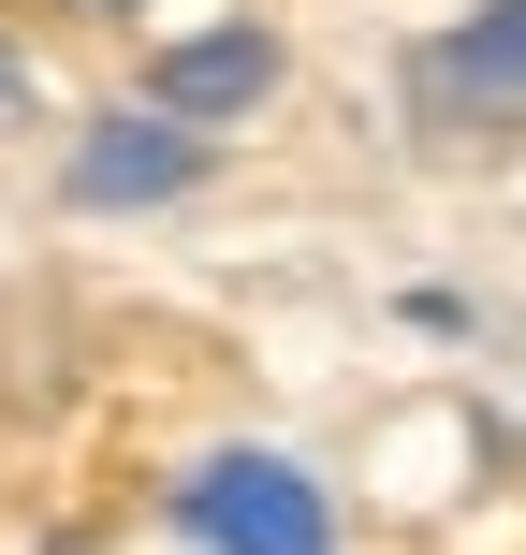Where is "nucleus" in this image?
Listing matches in <instances>:
<instances>
[{
  "label": "nucleus",
  "mask_w": 526,
  "mask_h": 555,
  "mask_svg": "<svg viewBox=\"0 0 526 555\" xmlns=\"http://www.w3.org/2000/svg\"><path fill=\"white\" fill-rule=\"evenodd\" d=\"M176 527L205 555H336L322 482H307L293 453H205V468L176 482Z\"/></svg>",
  "instance_id": "obj_1"
},
{
  "label": "nucleus",
  "mask_w": 526,
  "mask_h": 555,
  "mask_svg": "<svg viewBox=\"0 0 526 555\" xmlns=\"http://www.w3.org/2000/svg\"><path fill=\"white\" fill-rule=\"evenodd\" d=\"M191 176H205V117H176V103H117L74 146V205H176Z\"/></svg>",
  "instance_id": "obj_2"
},
{
  "label": "nucleus",
  "mask_w": 526,
  "mask_h": 555,
  "mask_svg": "<svg viewBox=\"0 0 526 555\" xmlns=\"http://www.w3.org/2000/svg\"><path fill=\"white\" fill-rule=\"evenodd\" d=\"M264 88H278V44H264V29H191V44L146 59V103H176V117H249Z\"/></svg>",
  "instance_id": "obj_3"
},
{
  "label": "nucleus",
  "mask_w": 526,
  "mask_h": 555,
  "mask_svg": "<svg viewBox=\"0 0 526 555\" xmlns=\"http://www.w3.org/2000/svg\"><path fill=\"white\" fill-rule=\"evenodd\" d=\"M424 88H483V103H498V88H526V0H483V15L424 59Z\"/></svg>",
  "instance_id": "obj_4"
},
{
  "label": "nucleus",
  "mask_w": 526,
  "mask_h": 555,
  "mask_svg": "<svg viewBox=\"0 0 526 555\" xmlns=\"http://www.w3.org/2000/svg\"><path fill=\"white\" fill-rule=\"evenodd\" d=\"M15 117H29V59L0 44V132H15Z\"/></svg>",
  "instance_id": "obj_5"
}]
</instances>
